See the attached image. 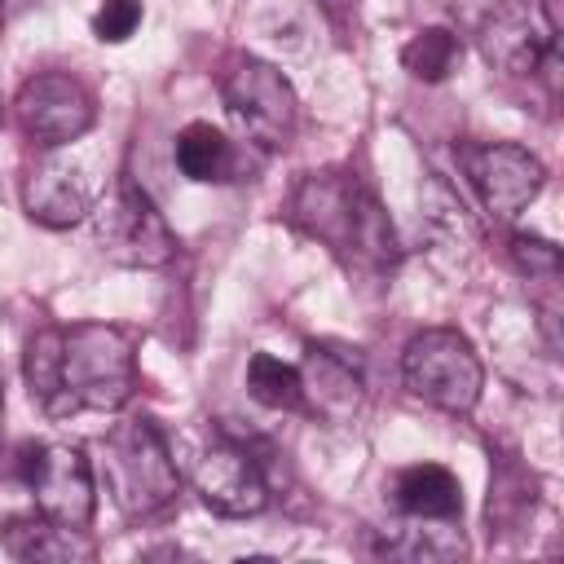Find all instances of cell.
Segmentation results:
<instances>
[{"label": "cell", "instance_id": "1", "mask_svg": "<svg viewBox=\"0 0 564 564\" xmlns=\"http://www.w3.org/2000/svg\"><path fill=\"white\" fill-rule=\"evenodd\" d=\"M31 401L53 414H115L137 392V339L115 322L40 326L22 352Z\"/></svg>", "mask_w": 564, "mask_h": 564}, {"label": "cell", "instance_id": "2", "mask_svg": "<svg viewBox=\"0 0 564 564\" xmlns=\"http://www.w3.org/2000/svg\"><path fill=\"white\" fill-rule=\"evenodd\" d=\"M286 216L304 238L326 247L344 269L388 273L401 260V242L379 194L348 167L308 172L295 185Z\"/></svg>", "mask_w": 564, "mask_h": 564}, {"label": "cell", "instance_id": "3", "mask_svg": "<svg viewBox=\"0 0 564 564\" xmlns=\"http://www.w3.org/2000/svg\"><path fill=\"white\" fill-rule=\"evenodd\" d=\"M101 485L123 520H159L181 494L167 432L150 414H128L101 436Z\"/></svg>", "mask_w": 564, "mask_h": 564}, {"label": "cell", "instance_id": "4", "mask_svg": "<svg viewBox=\"0 0 564 564\" xmlns=\"http://www.w3.org/2000/svg\"><path fill=\"white\" fill-rule=\"evenodd\" d=\"M220 101L238 137L256 150H286L300 128V97L291 79L251 53H229L220 66Z\"/></svg>", "mask_w": 564, "mask_h": 564}, {"label": "cell", "instance_id": "5", "mask_svg": "<svg viewBox=\"0 0 564 564\" xmlns=\"http://www.w3.org/2000/svg\"><path fill=\"white\" fill-rule=\"evenodd\" d=\"M401 379L405 388L445 414H471L480 405L485 366L471 348V339L454 326H423L410 335L401 352Z\"/></svg>", "mask_w": 564, "mask_h": 564}, {"label": "cell", "instance_id": "6", "mask_svg": "<svg viewBox=\"0 0 564 564\" xmlns=\"http://www.w3.org/2000/svg\"><path fill=\"white\" fill-rule=\"evenodd\" d=\"M97 216V247L106 260L123 264V269H163L176 256V234L167 225V216L159 212V203L123 172L110 203Z\"/></svg>", "mask_w": 564, "mask_h": 564}, {"label": "cell", "instance_id": "7", "mask_svg": "<svg viewBox=\"0 0 564 564\" xmlns=\"http://www.w3.org/2000/svg\"><path fill=\"white\" fill-rule=\"evenodd\" d=\"M13 119L22 128V137L40 150H62L75 145L93 132L97 123V101L93 93L66 75V70H40L31 79H22L18 97H13Z\"/></svg>", "mask_w": 564, "mask_h": 564}, {"label": "cell", "instance_id": "8", "mask_svg": "<svg viewBox=\"0 0 564 564\" xmlns=\"http://www.w3.org/2000/svg\"><path fill=\"white\" fill-rule=\"evenodd\" d=\"M463 176L471 181L480 207L494 220H516L546 185V167L538 154H529L516 141H480V145H458Z\"/></svg>", "mask_w": 564, "mask_h": 564}, {"label": "cell", "instance_id": "9", "mask_svg": "<svg viewBox=\"0 0 564 564\" xmlns=\"http://www.w3.org/2000/svg\"><path fill=\"white\" fill-rule=\"evenodd\" d=\"M35 511L70 524V529H88L93 511H97V489H93V463L79 445H62V441H44V445H26L22 458Z\"/></svg>", "mask_w": 564, "mask_h": 564}, {"label": "cell", "instance_id": "10", "mask_svg": "<svg viewBox=\"0 0 564 564\" xmlns=\"http://www.w3.org/2000/svg\"><path fill=\"white\" fill-rule=\"evenodd\" d=\"M97 198H101V181L93 176V167L53 150L35 159L22 176V207L44 229H70L88 220L97 212Z\"/></svg>", "mask_w": 564, "mask_h": 564}, {"label": "cell", "instance_id": "11", "mask_svg": "<svg viewBox=\"0 0 564 564\" xmlns=\"http://www.w3.org/2000/svg\"><path fill=\"white\" fill-rule=\"evenodd\" d=\"M194 489L207 511L225 520H247L269 507V480L256 454L238 441H216L194 467Z\"/></svg>", "mask_w": 564, "mask_h": 564}, {"label": "cell", "instance_id": "12", "mask_svg": "<svg viewBox=\"0 0 564 564\" xmlns=\"http://www.w3.org/2000/svg\"><path fill=\"white\" fill-rule=\"evenodd\" d=\"M366 401V370L357 348L344 344H304V366H300V410L326 419V423H348Z\"/></svg>", "mask_w": 564, "mask_h": 564}, {"label": "cell", "instance_id": "13", "mask_svg": "<svg viewBox=\"0 0 564 564\" xmlns=\"http://www.w3.org/2000/svg\"><path fill=\"white\" fill-rule=\"evenodd\" d=\"M0 546L22 564H75V560H93L97 555V542L88 538V529L57 524V520H48L40 511L4 520Z\"/></svg>", "mask_w": 564, "mask_h": 564}, {"label": "cell", "instance_id": "14", "mask_svg": "<svg viewBox=\"0 0 564 564\" xmlns=\"http://www.w3.org/2000/svg\"><path fill=\"white\" fill-rule=\"evenodd\" d=\"M392 502H397L401 516L458 520L463 516V485L441 463H410L392 476Z\"/></svg>", "mask_w": 564, "mask_h": 564}, {"label": "cell", "instance_id": "15", "mask_svg": "<svg viewBox=\"0 0 564 564\" xmlns=\"http://www.w3.org/2000/svg\"><path fill=\"white\" fill-rule=\"evenodd\" d=\"M176 167L194 185H225V181H238L242 159L220 128L198 119V123H185L176 132Z\"/></svg>", "mask_w": 564, "mask_h": 564}, {"label": "cell", "instance_id": "16", "mask_svg": "<svg viewBox=\"0 0 564 564\" xmlns=\"http://www.w3.org/2000/svg\"><path fill=\"white\" fill-rule=\"evenodd\" d=\"M410 524L405 529H392L383 533V555H397V560H458L467 555V542H463V529H454V520H419V516H405Z\"/></svg>", "mask_w": 564, "mask_h": 564}, {"label": "cell", "instance_id": "17", "mask_svg": "<svg viewBox=\"0 0 564 564\" xmlns=\"http://www.w3.org/2000/svg\"><path fill=\"white\" fill-rule=\"evenodd\" d=\"M533 498H538V480L533 471H524L516 458H502L498 471L489 476V533L494 529H516L533 516Z\"/></svg>", "mask_w": 564, "mask_h": 564}, {"label": "cell", "instance_id": "18", "mask_svg": "<svg viewBox=\"0 0 564 564\" xmlns=\"http://www.w3.org/2000/svg\"><path fill=\"white\" fill-rule=\"evenodd\" d=\"M458 57H463V44H458V35H454L449 26H423V31L401 48V66H405L414 79H423V84L449 79V70L458 66Z\"/></svg>", "mask_w": 564, "mask_h": 564}, {"label": "cell", "instance_id": "19", "mask_svg": "<svg viewBox=\"0 0 564 564\" xmlns=\"http://www.w3.org/2000/svg\"><path fill=\"white\" fill-rule=\"evenodd\" d=\"M247 392L269 410H300V366H291L273 352H251Z\"/></svg>", "mask_w": 564, "mask_h": 564}, {"label": "cell", "instance_id": "20", "mask_svg": "<svg viewBox=\"0 0 564 564\" xmlns=\"http://www.w3.org/2000/svg\"><path fill=\"white\" fill-rule=\"evenodd\" d=\"M141 26V0H101L93 13V35L101 44H123Z\"/></svg>", "mask_w": 564, "mask_h": 564}, {"label": "cell", "instance_id": "21", "mask_svg": "<svg viewBox=\"0 0 564 564\" xmlns=\"http://www.w3.org/2000/svg\"><path fill=\"white\" fill-rule=\"evenodd\" d=\"M511 260L529 278H560V247L538 234H511Z\"/></svg>", "mask_w": 564, "mask_h": 564}, {"label": "cell", "instance_id": "22", "mask_svg": "<svg viewBox=\"0 0 564 564\" xmlns=\"http://www.w3.org/2000/svg\"><path fill=\"white\" fill-rule=\"evenodd\" d=\"M322 9L339 31H348V13H357V0H322Z\"/></svg>", "mask_w": 564, "mask_h": 564}, {"label": "cell", "instance_id": "23", "mask_svg": "<svg viewBox=\"0 0 564 564\" xmlns=\"http://www.w3.org/2000/svg\"><path fill=\"white\" fill-rule=\"evenodd\" d=\"M0 410H4V379H0Z\"/></svg>", "mask_w": 564, "mask_h": 564}, {"label": "cell", "instance_id": "24", "mask_svg": "<svg viewBox=\"0 0 564 564\" xmlns=\"http://www.w3.org/2000/svg\"><path fill=\"white\" fill-rule=\"evenodd\" d=\"M0 26H4V0H0Z\"/></svg>", "mask_w": 564, "mask_h": 564}]
</instances>
